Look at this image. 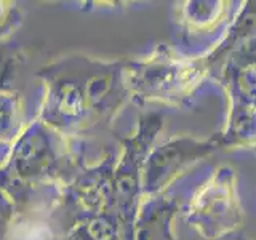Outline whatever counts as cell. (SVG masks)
<instances>
[{
    "instance_id": "obj_13",
    "label": "cell",
    "mask_w": 256,
    "mask_h": 240,
    "mask_svg": "<svg viewBox=\"0 0 256 240\" xmlns=\"http://www.w3.org/2000/svg\"><path fill=\"white\" fill-rule=\"evenodd\" d=\"M24 124V101L18 90L0 92V146H10Z\"/></svg>"
},
{
    "instance_id": "obj_12",
    "label": "cell",
    "mask_w": 256,
    "mask_h": 240,
    "mask_svg": "<svg viewBox=\"0 0 256 240\" xmlns=\"http://www.w3.org/2000/svg\"><path fill=\"white\" fill-rule=\"evenodd\" d=\"M64 240H124V234L114 208H109L76 222Z\"/></svg>"
},
{
    "instance_id": "obj_9",
    "label": "cell",
    "mask_w": 256,
    "mask_h": 240,
    "mask_svg": "<svg viewBox=\"0 0 256 240\" xmlns=\"http://www.w3.org/2000/svg\"><path fill=\"white\" fill-rule=\"evenodd\" d=\"M228 96V118L221 132L214 133L220 150L256 149V104L236 85L220 86Z\"/></svg>"
},
{
    "instance_id": "obj_6",
    "label": "cell",
    "mask_w": 256,
    "mask_h": 240,
    "mask_svg": "<svg viewBox=\"0 0 256 240\" xmlns=\"http://www.w3.org/2000/svg\"><path fill=\"white\" fill-rule=\"evenodd\" d=\"M116 162L117 156L108 150L100 160L85 165L62 186L58 202L48 214L62 240L76 222L112 208Z\"/></svg>"
},
{
    "instance_id": "obj_10",
    "label": "cell",
    "mask_w": 256,
    "mask_h": 240,
    "mask_svg": "<svg viewBox=\"0 0 256 240\" xmlns=\"http://www.w3.org/2000/svg\"><path fill=\"white\" fill-rule=\"evenodd\" d=\"M180 208V197L168 190L154 197H146L136 218L133 240H178L174 221Z\"/></svg>"
},
{
    "instance_id": "obj_1",
    "label": "cell",
    "mask_w": 256,
    "mask_h": 240,
    "mask_svg": "<svg viewBox=\"0 0 256 240\" xmlns=\"http://www.w3.org/2000/svg\"><path fill=\"white\" fill-rule=\"evenodd\" d=\"M85 165V140L68 138L36 117L0 162V188L13 200L16 216L50 214L62 186Z\"/></svg>"
},
{
    "instance_id": "obj_16",
    "label": "cell",
    "mask_w": 256,
    "mask_h": 240,
    "mask_svg": "<svg viewBox=\"0 0 256 240\" xmlns=\"http://www.w3.org/2000/svg\"><path fill=\"white\" fill-rule=\"evenodd\" d=\"M24 21V10L10 0H0V44L14 34Z\"/></svg>"
},
{
    "instance_id": "obj_3",
    "label": "cell",
    "mask_w": 256,
    "mask_h": 240,
    "mask_svg": "<svg viewBox=\"0 0 256 240\" xmlns=\"http://www.w3.org/2000/svg\"><path fill=\"white\" fill-rule=\"evenodd\" d=\"M44 96L37 118L68 138H80L100 128L85 77V54L72 53L37 70Z\"/></svg>"
},
{
    "instance_id": "obj_11",
    "label": "cell",
    "mask_w": 256,
    "mask_h": 240,
    "mask_svg": "<svg viewBox=\"0 0 256 240\" xmlns=\"http://www.w3.org/2000/svg\"><path fill=\"white\" fill-rule=\"evenodd\" d=\"M256 37V0L252 2H242L240 10L237 12L234 21L229 26L226 36L220 42L214 50L205 56L204 61L206 64L208 74L221 64L226 56L236 50L237 46L244 45L248 40Z\"/></svg>"
},
{
    "instance_id": "obj_15",
    "label": "cell",
    "mask_w": 256,
    "mask_h": 240,
    "mask_svg": "<svg viewBox=\"0 0 256 240\" xmlns=\"http://www.w3.org/2000/svg\"><path fill=\"white\" fill-rule=\"evenodd\" d=\"M221 69H230V70L256 69V37L248 40L244 45L237 46L236 50H232L226 58L221 61L220 66L210 72V78L213 74H216V72Z\"/></svg>"
},
{
    "instance_id": "obj_2",
    "label": "cell",
    "mask_w": 256,
    "mask_h": 240,
    "mask_svg": "<svg viewBox=\"0 0 256 240\" xmlns=\"http://www.w3.org/2000/svg\"><path fill=\"white\" fill-rule=\"evenodd\" d=\"M125 84L136 106L190 109L210 82L206 64L180 54L173 45L158 44L149 53L125 58Z\"/></svg>"
},
{
    "instance_id": "obj_17",
    "label": "cell",
    "mask_w": 256,
    "mask_h": 240,
    "mask_svg": "<svg viewBox=\"0 0 256 240\" xmlns=\"http://www.w3.org/2000/svg\"><path fill=\"white\" fill-rule=\"evenodd\" d=\"M16 220V206L6 192L0 188V240H8Z\"/></svg>"
},
{
    "instance_id": "obj_8",
    "label": "cell",
    "mask_w": 256,
    "mask_h": 240,
    "mask_svg": "<svg viewBox=\"0 0 256 240\" xmlns=\"http://www.w3.org/2000/svg\"><path fill=\"white\" fill-rule=\"evenodd\" d=\"M218 150V142L213 134L206 140L176 134L156 144L142 166L144 198L164 194L189 168Z\"/></svg>"
},
{
    "instance_id": "obj_7",
    "label": "cell",
    "mask_w": 256,
    "mask_h": 240,
    "mask_svg": "<svg viewBox=\"0 0 256 240\" xmlns=\"http://www.w3.org/2000/svg\"><path fill=\"white\" fill-rule=\"evenodd\" d=\"M242 2L236 0H184L172 12L174 26L173 48L192 60L210 54L226 36Z\"/></svg>"
},
{
    "instance_id": "obj_19",
    "label": "cell",
    "mask_w": 256,
    "mask_h": 240,
    "mask_svg": "<svg viewBox=\"0 0 256 240\" xmlns=\"http://www.w3.org/2000/svg\"><path fill=\"white\" fill-rule=\"evenodd\" d=\"M234 240H252V238H248V237H245V236H238V237H236Z\"/></svg>"
},
{
    "instance_id": "obj_4",
    "label": "cell",
    "mask_w": 256,
    "mask_h": 240,
    "mask_svg": "<svg viewBox=\"0 0 256 240\" xmlns=\"http://www.w3.org/2000/svg\"><path fill=\"white\" fill-rule=\"evenodd\" d=\"M164 128V116L158 110L140 116L132 134H118L120 152L114 170V197L112 208L122 228L124 240L134 238V224L142 194V166L152 148L157 144Z\"/></svg>"
},
{
    "instance_id": "obj_18",
    "label": "cell",
    "mask_w": 256,
    "mask_h": 240,
    "mask_svg": "<svg viewBox=\"0 0 256 240\" xmlns=\"http://www.w3.org/2000/svg\"><path fill=\"white\" fill-rule=\"evenodd\" d=\"M8 148H10V146H0V162H2V160L5 158Z\"/></svg>"
},
{
    "instance_id": "obj_14",
    "label": "cell",
    "mask_w": 256,
    "mask_h": 240,
    "mask_svg": "<svg viewBox=\"0 0 256 240\" xmlns=\"http://www.w3.org/2000/svg\"><path fill=\"white\" fill-rule=\"evenodd\" d=\"M24 52L16 44L0 45V92L14 90V82L24 62Z\"/></svg>"
},
{
    "instance_id": "obj_5",
    "label": "cell",
    "mask_w": 256,
    "mask_h": 240,
    "mask_svg": "<svg viewBox=\"0 0 256 240\" xmlns=\"http://www.w3.org/2000/svg\"><path fill=\"white\" fill-rule=\"evenodd\" d=\"M184 221L204 240H221L236 234L244 222V206L234 168L216 166L198 184L184 208Z\"/></svg>"
}]
</instances>
